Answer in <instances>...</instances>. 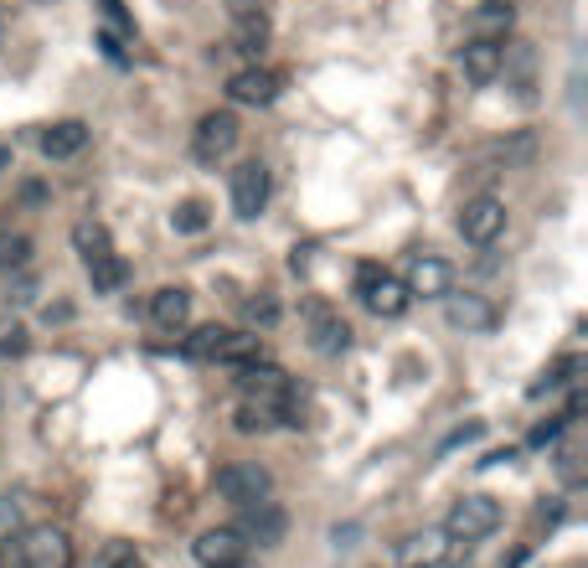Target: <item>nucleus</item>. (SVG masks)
<instances>
[{
	"mask_svg": "<svg viewBox=\"0 0 588 568\" xmlns=\"http://www.w3.org/2000/svg\"><path fill=\"white\" fill-rule=\"evenodd\" d=\"M243 511V522H237V537L243 543H258V548H274V543H284V532H290V517H284V507L279 501H254V507H237Z\"/></svg>",
	"mask_w": 588,
	"mask_h": 568,
	"instance_id": "obj_10",
	"label": "nucleus"
},
{
	"mask_svg": "<svg viewBox=\"0 0 588 568\" xmlns=\"http://www.w3.org/2000/svg\"><path fill=\"white\" fill-rule=\"evenodd\" d=\"M444 315H450L454 331H490L495 326V305L480 294H444Z\"/></svg>",
	"mask_w": 588,
	"mask_h": 568,
	"instance_id": "obj_19",
	"label": "nucleus"
},
{
	"mask_svg": "<svg viewBox=\"0 0 588 568\" xmlns=\"http://www.w3.org/2000/svg\"><path fill=\"white\" fill-rule=\"evenodd\" d=\"M495 528H501V501L495 496H460L450 507V517H444L450 543H480Z\"/></svg>",
	"mask_w": 588,
	"mask_h": 568,
	"instance_id": "obj_2",
	"label": "nucleus"
},
{
	"mask_svg": "<svg viewBox=\"0 0 588 568\" xmlns=\"http://www.w3.org/2000/svg\"><path fill=\"white\" fill-rule=\"evenodd\" d=\"M88 285H94V294H114V290H124L130 285V264L109 249V254H98V258H88Z\"/></svg>",
	"mask_w": 588,
	"mask_h": 568,
	"instance_id": "obj_21",
	"label": "nucleus"
},
{
	"mask_svg": "<svg viewBox=\"0 0 588 568\" xmlns=\"http://www.w3.org/2000/svg\"><path fill=\"white\" fill-rule=\"evenodd\" d=\"M109 568H139V564H135V553H124V548H114V553H109Z\"/></svg>",
	"mask_w": 588,
	"mask_h": 568,
	"instance_id": "obj_36",
	"label": "nucleus"
},
{
	"mask_svg": "<svg viewBox=\"0 0 588 568\" xmlns=\"http://www.w3.org/2000/svg\"><path fill=\"white\" fill-rule=\"evenodd\" d=\"M73 249H78V258L88 264V258L109 254L114 243H109V228H103V222H94V217H83V222H73Z\"/></svg>",
	"mask_w": 588,
	"mask_h": 568,
	"instance_id": "obj_25",
	"label": "nucleus"
},
{
	"mask_svg": "<svg viewBox=\"0 0 588 568\" xmlns=\"http://www.w3.org/2000/svg\"><path fill=\"white\" fill-rule=\"evenodd\" d=\"M305 336H310V352H320V356H341L352 347V326L326 300H310L305 305Z\"/></svg>",
	"mask_w": 588,
	"mask_h": 568,
	"instance_id": "obj_9",
	"label": "nucleus"
},
{
	"mask_svg": "<svg viewBox=\"0 0 588 568\" xmlns=\"http://www.w3.org/2000/svg\"><path fill=\"white\" fill-rule=\"evenodd\" d=\"M88 150V124L83 119H58L41 130V156L47 160H73Z\"/></svg>",
	"mask_w": 588,
	"mask_h": 568,
	"instance_id": "obj_18",
	"label": "nucleus"
},
{
	"mask_svg": "<svg viewBox=\"0 0 588 568\" xmlns=\"http://www.w3.org/2000/svg\"><path fill=\"white\" fill-rule=\"evenodd\" d=\"M356 294H362L367 311L382 315V321H397V315L413 305V294L403 290V279L388 275V269H377V264H362V269H356Z\"/></svg>",
	"mask_w": 588,
	"mask_h": 568,
	"instance_id": "obj_6",
	"label": "nucleus"
},
{
	"mask_svg": "<svg viewBox=\"0 0 588 568\" xmlns=\"http://www.w3.org/2000/svg\"><path fill=\"white\" fill-rule=\"evenodd\" d=\"M21 528H26V511H21V501H16V496H0V543H11Z\"/></svg>",
	"mask_w": 588,
	"mask_h": 568,
	"instance_id": "obj_30",
	"label": "nucleus"
},
{
	"mask_svg": "<svg viewBox=\"0 0 588 568\" xmlns=\"http://www.w3.org/2000/svg\"><path fill=\"white\" fill-rule=\"evenodd\" d=\"M264 41H269V16H264V5H258V11H243V16H233V47H237V52L258 58V52H264Z\"/></svg>",
	"mask_w": 588,
	"mask_h": 568,
	"instance_id": "obj_23",
	"label": "nucleus"
},
{
	"mask_svg": "<svg viewBox=\"0 0 588 568\" xmlns=\"http://www.w3.org/2000/svg\"><path fill=\"white\" fill-rule=\"evenodd\" d=\"M222 336H228V326H196V331L186 336V347H181V352L192 356V362H212L217 347H222Z\"/></svg>",
	"mask_w": 588,
	"mask_h": 568,
	"instance_id": "obj_26",
	"label": "nucleus"
},
{
	"mask_svg": "<svg viewBox=\"0 0 588 568\" xmlns=\"http://www.w3.org/2000/svg\"><path fill=\"white\" fill-rule=\"evenodd\" d=\"M98 5H103V16L114 21L119 32H135V26H130V21H124V5H119V0H98Z\"/></svg>",
	"mask_w": 588,
	"mask_h": 568,
	"instance_id": "obj_35",
	"label": "nucleus"
},
{
	"mask_svg": "<svg viewBox=\"0 0 588 568\" xmlns=\"http://www.w3.org/2000/svg\"><path fill=\"white\" fill-rule=\"evenodd\" d=\"M207 222H212V217H207V202H181L176 213H171V228H176V233H207Z\"/></svg>",
	"mask_w": 588,
	"mask_h": 568,
	"instance_id": "obj_28",
	"label": "nucleus"
},
{
	"mask_svg": "<svg viewBox=\"0 0 588 568\" xmlns=\"http://www.w3.org/2000/svg\"><path fill=\"white\" fill-rule=\"evenodd\" d=\"M258 356H264V341H258L254 331H228L212 362H222V367H233L237 373V367H248V362H258Z\"/></svg>",
	"mask_w": 588,
	"mask_h": 568,
	"instance_id": "obj_22",
	"label": "nucleus"
},
{
	"mask_svg": "<svg viewBox=\"0 0 588 568\" xmlns=\"http://www.w3.org/2000/svg\"><path fill=\"white\" fill-rule=\"evenodd\" d=\"M237 140H243V124H237L233 109H212V114L196 119L192 130V150L196 160H207V166H217V160H228L237 150Z\"/></svg>",
	"mask_w": 588,
	"mask_h": 568,
	"instance_id": "obj_5",
	"label": "nucleus"
},
{
	"mask_svg": "<svg viewBox=\"0 0 588 568\" xmlns=\"http://www.w3.org/2000/svg\"><path fill=\"white\" fill-rule=\"evenodd\" d=\"M21 352H26V326L5 315L0 321V356H21Z\"/></svg>",
	"mask_w": 588,
	"mask_h": 568,
	"instance_id": "obj_31",
	"label": "nucleus"
},
{
	"mask_svg": "<svg viewBox=\"0 0 588 568\" xmlns=\"http://www.w3.org/2000/svg\"><path fill=\"white\" fill-rule=\"evenodd\" d=\"M531 156H537V140H531L527 130H516V135H506V140H490V145H480V150H475V166H490V171H516V166H527Z\"/></svg>",
	"mask_w": 588,
	"mask_h": 568,
	"instance_id": "obj_15",
	"label": "nucleus"
},
{
	"mask_svg": "<svg viewBox=\"0 0 588 568\" xmlns=\"http://www.w3.org/2000/svg\"><path fill=\"white\" fill-rule=\"evenodd\" d=\"M403 290H408L413 300H444V294L454 290V269L433 254H413L408 275H403Z\"/></svg>",
	"mask_w": 588,
	"mask_h": 568,
	"instance_id": "obj_11",
	"label": "nucleus"
},
{
	"mask_svg": "<svg viewBox=\"0 0 588 568\" xmlns=\"http://www.w3.org/2000/svg\"><path fill=\"white\" fill-rule=\"evenodd\" d=\"M563 424H568V419H548V424H537V430H531V445H537V450H542V445H552V439L563 434Z\"/></svg>",
	"mask_w": 588,
	"mask_h": 568,
	"instance_id": "obj_33",
	"label": "nucleus"
},
{
	"mask_svg": "<svg viewBox=\"0 0 588 568\" xmlns=\"http://www.w3.org/2000/svg\"><path fill=\"white\" fill-rule=\"evenodd\" d=\"M0 568H26V558H21V548H16V537H11V543H0Z\"/></svg>",
	"mask_w": 588,
	"mask_h": 568,
	"instance_id": "obj_34",
	"label": "nucleus"
},
{
	"mask_svg": "<svg viewBox=\"0 0 588 568\" xmlns=\"http://www.w3.org/2000/svg\"><path fill=\"white\" fill-rule=\"evenodd\" d=\"M511 26H516V5L511 0H486L470 21V37H486V41H506Z\"/></svg>",
	"mask_w": 588,
	"mask_h": 568,
	"instance_id": "obj_20",
	"label": "nucleus"
},
{
	"mask_svg": "<svg viewBox=\"0 0 588 568\" xmlns=\"http://www.w3.org/2000/svg\"><path fill=\"white\" fill-rule=\"evenodd\" d=\"M501 52H506V41H486V37H470L460 47V73L470 83H495L501 78Z\"/></svg>",
	"mask_w": 588,
	"mask_h": 568,
	"instance_id": "obj_16",
	"label": "nucleus"
},
{
	"mask_svg": "<svg viewBox=\"0 0 588 568\" xmlns=\"http://www.w3.org/2000/svg\"><path fill=\"white\" fill-rule=\"evenodd\" d=\"M243 548H248V543L237 537V528H207L192 543L201 568H243Z\"/></svg>",
	"mask_w": 588,
	"mask_h": 568,
	"instance_id": "obj_13",
	"label": "nucleus"
},
{
	"mask_svg": "<svg viewBox=\"0 0 588 568\" xmlns=\"http://www.w3.org/2000/svg\"><path fill=\"white\" fill-rule=\"evenodd\" d=\"M16 548L26 558V568H73L78 564V553H73V537L52 522H41V528H21L16 532Z\"/></svg>",
	"mask_w": 588,
	"mask_h": 568,
	"instance_id": "obj_3",
	"label": "nucleus"
},
{
	"mask_svg": "<svg viewBox=\"0 0 588 568\" xmlns=\"http://www.w3.org/2000/svg\"><path fill=\"white\" fill-rule=\"evenodd\" d=\"M573 373H584V356H568V362H558L542 383H531V398H542V392H552V388H563V383H573Z\"/></svg>",
	"mask_w": 588,
	"mask_h": 568,
	"instance_id": "obj_29",
	"label": "nucleus"
},
{
	"mask_svg": "<svg viewBox=\"0 0 588 568\" xmlns=\"http://www.w3.org/2000/svg\"><path fill=\"white\" fill-rule=\"evenodd\" d=\"M243 315H248L254 326H274V321H279V300H274V294H254V300L243 305Z\"/></svg>",
	"mask_w": 588,
	"mask_h": 568,
	"instance_id": "obj_32",
	"label": "nucleus"
},
{
	"mask_svg": "<svg viewBox=\"0 0 588 568\" xmlns=\"http://www.w3.org/2000/svg\"><path fill=\"white\" fill-rule=\"evenodd\" d=\"M32 264V238L16 228H0V275H21Z\"/></svg>",
	"mask_w": 588,
	"mask_h": 568,
	"instance_id": "obj_24",
	"label": "nucleus"
},
{
	"mask_svg": "<svg viewBox=\"0 0 588 568\" xmlns=\"http://www.w3.org/2000/svg\"><path fill=\"white\" fill-rule=\"evenodd\" d=\"M450 532L444 528H424V532H408L403 543H397V564L403 568H444L450 564Z\"/></svg>",
	"mask_w": 588,
	"mask_h": 568,
	"instance_id": "obj_12",
	"label": "nucleus"
},
{
	"mask_svg": "<svg viewBox=\"0 0 588 568\" xmlns=\"http://www.w3.org/2000/svg\"><path fill=\"white\" fill-rule=\"evenodd\" d=\"M228 98H233V104H248V109H264V104L279 98V73L248 62V68H237L233 78H228Z\"/></svg>",
	"mask_w": 588,
	"mask_h": 568,
	"instance_id": "obj_14",
	"label": "nucleus"
},
{
	"mask_svg": "<svg viewBox=\"0 0 588 568\" xmlns=\"http://www.w3.org/2000/svg\"><path fill=\"white\" fill-rule=\"evenodd\" d=\"M279 424V413L274 409H258V403H237L233 413V430L237 434H264V430H274Z\"/></svg>",
	"mask_w": 588,
	"mask_h": 568,
	"instance_id": "obj_27",
	"label": "nucleus"
},
{
	"mask_svg": "<svg viewBox=\"0 0 588 568\" xmlns=\"http://www.w3.org/2000/svg\"><path fill=\"white\" fill-rule=\"evenodd\" d=\"M506 202L495 192H475L465 196V207H460V238L465 243H475V249H490L495 238L506 233Z\"/></svg>",
	"mask_w": 588,
	"mask_h": 568,
	"instance_id": "obj_1",
	"label": "nucleus"
},
{
	"mask_svg": "<svg viewBox=\"0 0 588 568\" xmlns=\"http://www.w3.org/2000/svg\"><path fill=\"white\" fill-rule=\"evenodd\" d=\"M150 321H156L166 336H181L186 331V321H192V290H181V285L156 290L150 294Z\"/></svg>",
	"mask_w": 588,
	"mask_h": 568,
	"instance_id": "obj_17",
	"label": "nucleus"
},
{
	"mask_svg": "<svg viewBox=\"0 0 588 568\" xmlns=\"http://www.w3.org/2000/svg\"><path fill=\"white\" fill-rule=\"evenodd\" d=\"M237 392H243V403H258V409H284L294 398V383L284 367H269L264 356L248 362V367H237Z\"/></svg>",
	"mask_w": 588,
	"mask_h": 568,
	"instance_id": "obj_4",
	"label": "nucleus"
},
{
	"mask_svg": "<svg viewBox=\"0 0 588 568\" xmlns=\"http://www.w3.org/2000/svg\"><path fill=\"white\" fill-rule=\"evenodd\" d=\"M0 47H5V26H0Z\"/></svg>",
	"mask_w": 588,
	"mask_h": 568,
	"instance_id": "obj_37",
	"label": "nucleus"
},
{
	"mask_svg": "<svg viewBox=\"0 0 588 568\" xmlns=\"http://www.w3.org/2000/svg\"><path fill=\"white\" fill-rule=\"evenodd\" d=\"M217 496L233 501V507H254L264 496H274V475L264 471L258 460H233L217 471Z\"/></svg>",
	"mask_w": 588,
	"mask_h": 568,
	"instance_id": "obj_7",
	"label": "nucleus"
},
{
	"mask_svg": "<svg viewBox=\"0 0 588 568\" xmlns=\"http://www.w3.org/2000/svg\"><path fill=\"white\" fill-rule=\"evenodd\" d=\"M228 196H233V213L243 217V222H254V217L269 207V196H274L269 166H264V160H243L233 177H228Z\"/></svg>",
	"mask_w": 588,
	"mask_h": 568,
	"instance_id": "obj_8",
	"label": "nucleus"
}]
</instances>
